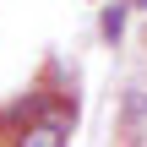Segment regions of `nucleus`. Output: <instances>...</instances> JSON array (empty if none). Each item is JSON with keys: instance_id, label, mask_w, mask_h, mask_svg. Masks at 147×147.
<instances>
[{"instance_id": "obj_1", "label": "nucleus", "mask_w": 147, "mask_h": 147, "mask_svg": "<svg viewBox=\"0 0 147 147\" xmlns=\"http://www.w3.org/2000/svg\"><path fill=\"white\" fill-rule=\"evenodd\" d=\"M16 142H27V147H65L71 142V115L65 109H55V115H38Z\"/></svg>"}, {"instance_id": "obj_2", "label": "nucleus", "mask_w": 147, "mask_h": 147, "mask_svg": "<svg viewBox=\"0 0 147 147\" xmlns=\"http://www.w3.org/2000/svg\"><path fill=\"white\" fill-rule=\"evenodd\" d=\"M98 27H104V38L115 44V38L125 33V5H104V22H98Z\"/></svg>"}, {"instance_id": "obj_3", "label": "nucleus", "mask_w": 147, "mask_h": 147, "mask_svg": "<svg viewBox=\"0 0 147 147\" xmlns=\"http://www.w3.org/2000/svg\"><path fill=\"white\" fill-rule=\"evenodd\" d=\"M120 115H125V120H142V115H147V98H142V93H131V98H125V109H120Z\"/></svg>"}, {"instance_id": "obj_4", "label": "nucleus", "mask_w": 147, "mask_h": 147, "mask_svg": "<svg viewBox=\"0 0 147 147\" xmlns=\"http://www.w3.org/2000/svg\"><path fill=\"white\" fill-rule=\"evenodd\" d=\"M136 5H142V11H147V0H136Z\"/></svg>"}]
</instances>
